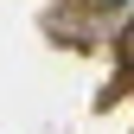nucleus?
<instances>
[{
	"instance_id": "1",
	"label": "nucleus",
	"mask_w": 134,
	"mask_h": 134,
	"mask_svg": "<svg viewBox=\"0 0 134 134\" xmlns=\"http://www.w3.org/2000/svg\"><path fill=\"white\" fill-rule=\"evenodd\" d=\"M96 7H128V0H96Z\"/></svg>"
}]
</instances>
